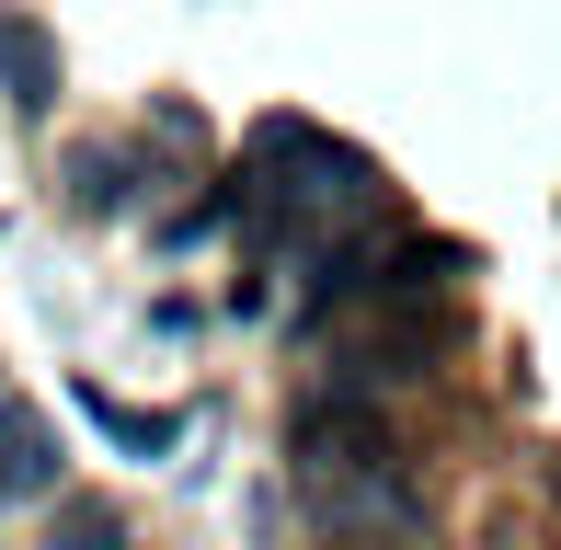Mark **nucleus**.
<instances>
[{"instance_id": "f257e3e1", "label": "nucleus", "mask_w": 561, "mask_h": 550, "mask_svg": "<svg viewBox=\"0 0 561 550\" xmlns=\"http://www.w3.org/2000/svg\"><path fill=\"white\" fill-rule=\"evenodd\" d=\"M287 470H298V505H310L321 539H378V550H401V539L424 528V493L401 482L390 424L355 413V402H310V413H298Z\"/></svg>"}, {"instance_id": "f03ea898", "label": "nucleus", "mask_w": 561, "mask_h": 550, "mask_svg": "<svg viewBox=\"0 0 561 550\" xmlns=\"http://www.w3.org/2000/svg\"><path fill=\"white\" fill-rule=\"evenodd\" d=\"M252 172H264V184H252V207L287 218L298 241H333V230H355V218L378 207V172L355 161L344 138L287 127V115H275V127H252Z\"/></svg>"}, {"instance_id": "7ed1b4c3", "label": "nucleus", "mask_w": 561, "mask_h": 550, "mask_svg": "<svg viewBox=\"0 0 561 550\" xmlns=\"http://www.w3.org/2000/svg\"><path fill=\"white\" fill-rule=\"evenodd\" d=\"M35 493H58V447L23 402H0V505H35Z\"/></svg>"}, {"instance_id": "20e7f679", "label": "nucleus", "mask_w": 561, "mask_h": 550, "mask_svg": "<svg viewBox=\"0 0 561 550\" xmlns=\"http://www.w3.org/2000/svg\"><path fill=\"white\" fill-rule=\"evenodd\" d=\"M81 413L104 424V436L126 447V459H172V436H184V413H138V402H115L104 379H81Z\"/></svg>"}, {"instance_id": "39448f33", "label": "nucleus", "mask_w": 561, "mask_h": 550, "mask_svg": "<svg viewBox=\"0 0 561 550\" xmlns=\"http://www.w3.org/2000/svg\"><path fill=\"white\" fill-rule=\"evenodd\" d=\"M0 81H12V104H23V115H46V92H58V58H46L35 23H0Z\"/></svg>"}, {"instance_id": "423d86ee", "label": "nucleus", "mask_w": 561, "mask_h": 550, "mask_svg": "<svg viewBox=\"0 0 561 550\" xmlns=\"http://www.w3.org/2000/svg\"><path fill=\"white\" fill-rule=\"evenodd\" d=\"M69 195H81V207H126V195H138V161H126V149H81V161H69Z\"/></svg>"}, {"instance_id": "0eeeda50", "label": "nucleus", "mask_w": 561, "mask_h": 550, "mask_svg": "<svg viewBox=\"0 0 561 550\" xmlns=\"http://www.w3.org/2000/svg\"><path fill=\"white\" fill-rule=\"evenodd\" d=\"M321 550H378V539H321Z\"/></svg>"}]
</instances>
